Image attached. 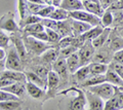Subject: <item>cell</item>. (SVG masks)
Returning a JSON list of instances; mask_svg holds the SVG:
<instances>
[{
    "label": "cell",
    "mask_w": 123,
    "mask_h": 110,
    "mask_svg": "<svg viewBox=\"0 0 123 110\" xmlns=\"http://www.w3.org/2000/svg\"><path fill=\"white\" fill-rule=\"evenodd\" d=\"M18 9L21 20H23V19H25L26 17H28L29 14H31L29 13V6H28V1H27V0H18Z\"/></svg>",
    "instance_id": "cell-36"
},
{
    "label": "cell",
    "mask_w": 123,
    "mask_h": 110,
    "mask_svg": "<svg viewBox=\"0 0 123 110\" xmlns=\"http://www.w3.org/2000/svg\"><path fill=\"white\" fill-rule=\"evenodd\" d=\"M0 78H9L11 80H14V81L27 82L25 73L24 72H21V71H13V70H7L6 69L0 74Z\"/></svg>",
    "instance_id": "cell-27"
},
{
    "label": "cell",
    "mask_w": 123,
    "mask_h": 110,
    "mask_svg": "<svg viewBox=\"0 0 123 110\" xmlns=\"http://www.w3.org/2000/svg\"><path fill=\"white\" fill-rule=\"evenodd\" d=\"M12 34L13 35L11 36V40H12V42H13V46L17 48V51L18 52V55H20L22 61L24 62V61H26L27 59H28L29 52H28V51H27V48L25 46L24 40H23L22 37L17 36L15 33H12Z\"/></svg>",
    "instance_id": "cell-17"
},
{
    "label": "cell",
    "mask_w": 123,
    "mask_h": 110,
    "mask_svg": "<svg viewBox=\"0 0 123 110\" xmlns=\"http://www.w3.org/2000/svg\"><path fill=\"white\" fill-rule=\"evenodd\" d=\"M45 4H39V3H32V2H28V6H29V13L31 14H37L39 13V11L43 8Z\"/></svg>",
    "instance_id": "cell-45"
},
{
    "label": "cell",
    "mask_w": 123,
    "mask_h": 110,
    "mask_svg": "<svg viewBox=\"0 0 123 110\" xmlns=\"http://www.w3.org/2000/svg\"><path fill=\"white\" fill-rule=\"evenodd\" d=\"M117 32H118V34H119V35L123 37V27H122V28H119V30H118Z\"/></svg>",
    "instance_id": "cell-57"
},
{
    "label": "cell",
    "mask_w": 123,
    "mask_h": 110,
    "mask_svg": "<svg viewBox=\"0 0 123 110\" xmlns=\"http://www.w3.org/2000/svg\"><path fill=\"white\" fill-rule=\"evenodd\" d=\"M113 17H114V23H113V27L118 28L121 25V23L123 21V9H117V10H112Z\"/></svg>",
    "instance_id": "cell-41"
},
{
    "label": "cell",
    "mask_w": 123,
    "mask_h": 110,
    "mask_svg": "<svg viewBox=\"0 0 123 110\" xmlns=\"http://www.w3.org/2000/svg\"><path fill=\"white\" fill-rule=\"evenodd\" d=\"M113 56H114V52L111 51L109 45L106 43L105 45H103L102 47H99L95 51L93 58H92V62L108 64V65H109L113 61Z\"/></svg>",
    "instance_id": "cell-8"
},
{
    "label": "cell",
    "mask_w": 123,
    "mask_h": 110,
    "mask_svg": "<svg viewBox=\"0 0 123 110\" xmlns=\"http://www.w3.org/2000/svg\"><path fill=\"white\" fill-rule=\"evenodd\" d=\"M5 67L7 70H13V71H21L24 70V64L21 59L20 55L13 45L9 46L8 51L6 52L5 58Z\"/></svg>",
    "instance_id": "cell-3"
},
{
    "label": "cell",
    "mask_w": 123,
    "mask_h": 110,
    "mask_svg": "<svg viewBox=\"0 0 123 110\" xmlns=\"http://www.w3.org/2000/svg\"><path fill=\"white\" fill-rule=\"evenodd\" d=\"M89 67V73L90 75H99V74H105L109 69V65L108 64H102L97 62H91L88 64Z\"/></svg>",
    "instance_id": "cell-29"
},
{
    "label": "cell",
    "mask_w": 123,
    "mask_h": 110,
    "mask_svg": "<svg viewBox=\"0 0 123 110\" xmlns=\"http://www.w3.org/2000/svg\"><path fill=\"white\" fill-rule=\"evenodd\" d=\"M111 28H105L104 29V31L99 34L98 36H97L94 39L91 40V43L93 45V47L95 50H98V48L102 47L103 45H105L107 43L108 39H109L110 37V34H111Z\"/></svg>",
    "instance_id": "cell-26"
},
{
    "label": "cell",
    "mask_w": 123,
    "mask_h": 110,
    "mask_svg": "<svg viewBox=\"0 0 123 110\" xmlns=\"http://www.w3.org/2000/svg\"><path fill=\"white\" fill-rule=\"evenodd\" d=\"M59 95L63 96L59 102L60 110H85L87 101L85 92L81 88L71 86L67 90L62 91Z\"/></svg>",
    "instance_id": "cell-1"
},
{
    "label": "cell",
    "mask_w": 123,
    "mask_h": 110,
    "mask_svg": "<svg viewBox=\"0 0 123 110\" xmlns=\"http://www.w3.org/2000/svg\"><path fill=\"white\" fill-rule=\"evenodd\" d=\"M24 73L26 75L27 81L32 82V83H34V84L38 85L39 88H41V89H43V90L46 91V89H47V82H46L44 79H42L40 76H38L35 72H33L32 70H29V71L24 72Z\"/></svg>",
    "instance_id": "cell-24"
},
{
    "label": "cell",
    "mask_w": 123,
    "mask_h": 110,
    "mask_svg": "<svg viewBox=\"0 0 123 110\" xmlns=\"http://www.w3.org/2000/svg\"><path fill=\"white\" fill-rule=\"evenodd\" d=\"M42 2L47 5H52V0H42Z\"/></svg>",
    "instance_id": "cell-56"
},
{
    "label": "cell",
    "mask_w": 123,
    "mask_h": 110,
    "mask_svg": "<svg viewBox=\"0 0 123 110\" xmlns=\"http://www.w3.org/2000/svg\"><path fill=\"white\" fill-rule=\"evenodd\" d=\"M79 48L76 47L75 45H70V46H67L65 48H62L60 50V58H63V59H67L69 56H71L72 54H74L78 51Z\"/></svg>",
    "instance_id": "cell-40"
},
{
    "label": "cell",
    "mask_w": 123,
    "mask_h": 110,
    "mask_svg": "<svg viewBox=\"0 0 123 110\" xmlns=\"http://www.w3.org/2000/svg\"><path fill=\"white\" fill-rule=\"evenodd\" d=\"M113 23H114V17L112 10L106 9L101 18V26L103 28H111L113 27Z\"/></svg>",
    "instance_id": "cell-32"
},
{
    "label": "cell",
    "mask_w": 123,
    "mask_h": 110,
    "mask_svg": "<svg viewBox=\"0 0 123 110\" xmlns=\"http://www.w3.org/2000/svg\"><path fill=\"white\" fill-rule=\"evenodd\" d=\"M45 31H46V33H47L48 43H50L52 45H56L57 46V43H59V41L62 38V37L60 36V34L53 29H45Z\"/></svg>",
    "instance_id": "cell-38"
},
{
    "label": "cell",
    "mask_w": 123,
    "mask_h": 110,
    "mask_svg": "<svg viewBox=\"0 0 123 110\" xmlns=\"http://www.w3.org/2000/svg\"><path fill=\"white\" fill-rule=\"evenodd\" d=\"M9 37L6 35V34L3 33V30L0 29V47L2 48H6L8 47L9 44Z\"/></svg>",
    "instance_id": "cell-47"
},
{
    "label": "cell",
    "mask_w": 123,
    "mask_h": 110,
    "mask_svg": "<svg viewBox=\"0 0 123 110\" xmlns=\"http://www.w3.org/2000/svg\"><path fill=\"white\" fill-rule=\"evenodd\" d=\"M53 70L59 74V76L62 80H67L69 77V74H71L68 69L66 59H63V58H59L53 63Z\"/></svg>",
    "instance_id": "cell-12"
},
{
    "label": "cell",
    "mask_w": 123,
    "mask_h": 110,
    "mask_svg": "<svg viewBox=\"0 0 123 110\" xmlns=\"http://www.w3.org/2000/svg\"><path fill=\"white\" fill-rule=\"evenodd\" d=\"M23 40H24L25 46L27 51L30 54H33L35 56H41L44 52H46L49 48H51L56 45H52L48 42H44V41H40L33 36H23Z\"/></svg>",
    "instance_id": "cell-2"
},
{
    "label": "cell",
    "mask_w": 123,
    "mask_h": 110,
    "mask_svg": "<svg viewBox=\"0 0 123 110\" xmlns=\"http://www.w3.org/2000/svg\"><path fill=\"white\" fill-rule=\"evenodd\" d=\"M69 17H70L71 19H73V20L87 23V24L91 25L92 27L101 25V18L95 16V14H92L90 13H88V11H86V10H83V9L69 13Z\"/></svg>",
    "instance_id": "cell-5"
},
{
    "label": "cell",
    "mask_w": 123,
    "mask_h": 110,
    "mask_svg": "<svg viewBox=\"0 0 123 110\" xmlns=\"http://www.w3.org/2000/svg\"><path fill=\"white\" fill-rule=\"evenodd\" d=\"M26 89H27V93H28L29 96L34 100H39V99H43L46 96L45 90L39 88L38 85L34 84L32 82L27 81L26 82Z\"/></svg>",
    "instance_id": "cell-15"
},
{
    "label": "cell",
    "mask_w": 123,
    "mask_h": 110,
    "mask_svg": "<svg viewBox=\"0 0 123 110\" xmlns=\"http://www.w3.org/2000/svg\"><path fill=\"white\" fill-rule=\"evenodd\" d=\"M123 109V92L119 88L115 95L109 100L105 101V109L104 110H120Z\"/></svg>",
    "instance_id": "cell-9"
},
{
    "label": "cell",
    "mask_w": 123,
    "mask_h": 110,
    "mask_svg": "<svg viewBox=\"0 0 123 110\" xmlns=\"http://www.w3.org/2000/svg\"><path fill=\"white\" fill-rule=\"evenodd\" d=\"M22 30H23V32H24V36H30V35H32V34L44 31L45 28L43 27V25H42L41 23H36V24L26 26V27L23 28Z\"/></svg>",
    "instance_id": "cell-33"
},
{
    "label": "cell",
    "mask_w": 123,
    "mask_h": 110,
    "mask_svg": "<svg viewBox=\"0 0 123 110\" xmlns=\"http://www.w3.org/2000/svg\"><path fill=\"white\" fill-rule=\"evenodd\" d=\"M28 2H32V3H39V4H44L42 2V0H27Z\"/></svg>",
    "instance_id": "cell-55"
},
{
    "label": "cell",
    "mask_w": 123,
    "mask_h": 110,
    "mask_svg": "<svg viewBox=\"0 0 123 110\" xmlns=\"http://www.w3.org/2000/svg\"><path fill=\"white\" fill-rule=\"evenodd\" d=\"M115 1H116V0H99V2H101V5L103 6L104 9H108Z\"/></svg>",
    "instance_id": "cell-51"
},
{
    "label": "cell",
    "mask_w": 123,
    "mask_h": 110,
    "mask_svg": "<svg viewBox=\"0 0 123 110\" xmlns=\"http://www.w3.org/2000/svg\"><path fill=\"white\" fill-rule=\"evenodd\" d=\"M106 82V76L105 74H99V75H90L85 81H83L81 84L79 85V88L81 89H86L89 86H93L99 84V83Z\"/></svg>",
    "instance_id": "cell-28"
},
{
    "label": "cell",
    "mask_w": 123,
    "mask_h": 110,
    "mask_svg": "<svg viewBox=\"0 0 123 110\" xmlns=\"http://www.w3.org/2000/svg\"><path fill=\"white\" fill-rule=\"evenodd\" d=\"M1 90L13 94V95H15V96H18V98L24 97L25 93L27 92L26 82H23V81H17V82H14V83H12V84L6 86V88H3Z\"/></svg>",
    "instance_id": "cell-20"
},
{
    "label": "cell",
    "mask_w": 123,
    "mask_h": 110,
    "mask_svg": "<svg viewBox=\"0 0 123 110\" xmlns=\"http://www.w3.org/2000/svg\"><path fill=\"white\" fill-rule=\"evenodd\" d=\"M66 63H67V66H68V69L70 71L71 75L73 73L79 69L81 67V63H80V58H79V55H78V51L74 54H72L71 56H69L68 58L66 59Z\"/></svg>",
    "instance_id": "cell-25"
},
{
    "label": "cell",
    "mask_w": 123,
    "mask_h": 110,
    "mask_svg": "<svg viewBox=\"0 0 123 110\" xmlns=\"http://www.w3.org/2000/svg\"><path fill=\"white\" fill-rule=\"evenodd\" d=\"M82 2H83L84 9L92 14H95V16L99 17V18H102V16L106 10L103 8V6L101 5V2L89 1V0H82Z\"/></svg>",
    "instance_id": "cell-14"
},
{
    "label": "cell",
    "mask_w": 123,
    "mask_h": 110,
    "mask_svg": "<svg viewBox=\"0 0 123 110\" xmlns=\"http://www.w3.org/2000/svg\"><path fill=\"white\" fill-rule=\"evenodd\" d=\"M14 82H17V81L11 80L9 78H0V90L3 89V88H6V86L12 84Z\"/></svg>",
    "instance_id": "cell-49"
},
{
    "label": "cell",
    "mask_w": 123,
    "mask_h": 110,
    "mask_svg": "<svg viewBox=\"0 0 123 110\" xmlns=\"http://www.w3.org/2000/svg\"><path fill=\"white\" fill-rule=\"evenodd\" d=\"M6 58V52L4 51V48L0 47V60H4Z\"/></svg>",
    "instance_id": "cell-53"
},
{
    "label": "cell",
    "mask_w": 123,
    "mask_h": 110,
    "mask_svg": "<svg viewBox=\"0 0 123 110\" xmlns=\"http://www.w3.org/2000/svg\"><path fill=\"white\" fill-rule=\"evenodd\" d=\"M86 110H90V109H89V108H88V109H86Z\"/></svg>",
    "instance_id": "cell-60"
},
{
    "label": "cell",
    "mask_w": 123,
    "mask_h": 110,
    "mask_svg": "<svg viewBox=\"0 0 123 110\" xmlns=\"http://www.w3.org/2000/svg\"><path fill=\"white\" fill-rule=\"evenodd\" d=\"M42 20V18H40L37 14H29L28 17H26L23 20H20V27L21 29L25 28L26 26L32 25V24H36V23H40Z\"/></svg>",
    "instance_id": "cell-35"
},
{
    "label": "cell",
    "mask_w": 123,
    "mask_h": 110,
    "mask_svg": "<svg viewBox=\"0 0 123 110\" xmlns=\"http://www.w3.org/2000/svg\"><path fill=\"white\" fill-rule=\"evenodd\" d=\"M0 110H27L24 108L22 101L0 102Z\"/></svg>",
    "instance_id": "cell-30"
},
{
    "label": "cell",
    "mask_w": 123,
    "mask_h": 110,
    "mask_svg": "<svg viewBox=\"0 0 123 110\" xmlns=\"http://www.w3.org/2000/svg\"><path fill=\"white\" fill-rule=\"evenodd\" d=\"M6 69L5 67V59L4 60H0V74Z\"/></svg>",
    "instance_id": "cell-52"
},
{
    "label": "cell",
    "mask_w": 123,
    "mask_h": 110,
    "mask_svg": "<svg viewBox=\"0 0 123 110\" xmlns=\"http://www.w3.org/2000/svg\"><path fill=\"white\" fill-rule=\"evenodd\" d=\"M61 2H62V0H52V5L55 7H59Z\"/></svg>",
    "instance_id": "cell-54"
},
{
    "label": "cell",
    "mask_w": 123,
    "mask_h": 110,
    "mask_svg": "<svg viewBox=\"0 0 123 110\" xmlns=\"http://www.w3.org/2000/svg\"><path fill=\"white\" fill-rule=\"evenodd\" d=\"M56 32L60 34V36L63 37L66 36H73V30H72V19L69 18L65 21L57 22Z\"/></svg>",
    "instance_id": "cell-16"
},
{
    "label": "cell",
    "mask_w": 123,
    "mask_h": 110,
    "mask_svg": "<svg viewBox=\"0 0 123 110\" xmlns=\"http://www.w3.org/2000/svg\"><path fill=\"white\" fill-rule=\"evenodd\" d=\"M89 1H95V2H99V0H89Z\"/></svg>",
    "instance_id": "cell-59"
},
{
    "label": "cell",
    "mask_w": 123,
    "mask_h": 110,
    "mask_svg": "<svg viewBox=\"0 0 123 110\" xmlns=\"http://www.w3.org/2000/svg\"><path fill=\"white\" fill-rule=\"evenodd\" d=\"M117 89H118L117 86H115V85L111 84V83L106 81V82L99 83V84H97V85L86 88L85 90H88L89 92L98 95V96L101 97L104 101H107V100H109L110 98H112L114 96Z\"/></svg>",
    "instance_id": "cell-4"
},
{
    "label": "cell",
    "mask_w": 123,
    "mask_h": 110,
    "mask_svg": "<svg viewBox=\"0 0 123 110\" xmlns=\"http://www.w3.org/2000/svg\"><path fill=\"white\" fill-rule=\"evenodd\" d=\"M73 42H74V36H66L61 38V40L57 43V47L62 50V48H65L67 46H70V45H73Z\"/></svg>",
    "instance_id": "cell-42"
},
{
    "label": "cell",
    "mask_w": 123,
    "mask_h": 110,
    "mask_svg": "<svg viewBox=\"0 0 123 110\" xmlns=\"http://www.w3.org/2000/svg\"><path fill=\"white\" fill-rule=\"evenodd\" d=\"M113 61H116V62H119V63H123V48L116 52H114Z\"/></svg>",
    "instance_id": "cell-50"
},
{
    "label": "cell",
    "mask_w": 123,
    "mask_h": 110,
    "mask_svg": "<svg viewBox=\"0 0 123 110\" xmlns=\"http://www.w3.org/2000/svg\"><path fill=\"white\" fill-rule=\"evenodd\" d=\"M49 18L56 21V22H60V21L67 20V19H69L70 17H69V11H67L66 9H64V8H62V7L59 6V7H55Z\"/></svg>",
    "instance_id": "cell-31"
},
{
    "label": "cell",
    "mask_w": 123,
    "mask_h": 110,
    "mask_svg": "<svg viewBox=\"0 0 123 110\" xmlns=\"http://www.w3.org/2000/svg\"><path fill=\"white\" fill-rule=\"evenodd\" d=\"M47 95L48 96H53V92L57 90L61 83V78L59 74L56 73L55 70H50L47 76Z\"/></svg>",
    "instance_id": "cell-13"
},
{
    "label": "cell",
    "mask_w": 123,
    "mask_h": 110,
    "mask_svg": "<svg viewBox=\"0 0 123 110\" xmlns=\"http://www.w3.org/2000/svg\"><path fill=\"white\" fill-rule=\"evenodd\" d=\"M90 76V73H89V67L88 65L86 66H81L77 70L75 73L72 74V79L75 83L78 84V86L81 84L83 81H85L86 79Z\"/></svg>",
    "instance_id": "cell-19"
},
{
    "label": "cell",
    "mask_w": 123,
    "mask_h": 110,
    "mask_svg": "<svg viewBox=\"0 0 123 110\" xmlns=\"http://www.w3.org/2000/svg\"><path fill=\"white\" fill-rule=\"evenodd\" d=\"M95 51L97 50L93 47V45H92L90 40H86L85 42H84V44L78 51L81 66H86L92 62V58H93Z\"/></svg>",
    "instance_id": "cell-7"
},
{
    "label": "cell",
    "mask_w": 123,
    "mask_h": 110,
    "mask_svg": "<svg viewBox=\"0 0 123 110\" xmlns=\"http://www.w3.org/2000/svg\"><path fill=\"white\" fill-rule=\"evenodd\" d=\"M107 44L109 45V47L113 52H116L123 48V37L119 35L117 31L112 30L109 39L107 41Z\"/></svg>",
    "instance_id": "cell-11"
},
{
    "label": "cell",
    "mask_w": 123,
    "mask_h": 110,
    "mask_svg": "<svg viewBox=\"0 0 123 110\" xmlns=\"http://www.w3.org/2000/svg\"><path fill=\"white\" fill-rule=\"evenodd\" d=\"M91 28H92V26L87 24V23H84L81 21H76L72 19V30H73V36L74 37L82 35V34L87 32Z\"/></svg>",
    "instance_id": "cell-22"
},
{
    "label": "cell",
    "mask_w": 123,
    "mask_h": 110,
    "mask_svg": "<svg viewBox=\"0 0 123 110\" xmlns=\"http://www.w3.org/2000/svg\"><path fill=\"white\" fill-rule=\"evenodd\" d=\"M6 101H21V98L11 94L6 91L0 90V102H6Z\"/></svg>",
    "instance_id": "cell-39"
},
{
    "label": "cell",
    "mask_w": 123,
    "mask_h": 110,
    "mask_svg": "<svg viewBox=\"0 0 123 110\" xmlns=\"http://www.w3.org/2000/svg\"><path fill=\"white\" fill-rule=\"evenodd\" d=\"M41 61L43 64H52L60 58V48L57 46H53L51 48H49L46 52H44L43 54L40 56Z\"/></svg>",
    "instance_id": "cell-18"
},
{
    "label": "cell",
    "mask_w": 123,
    "mask_h": 110,
    "mask_svg": "<svg viewBox=\"0 0 123 110\" xmlns=\"http://www.w3.org/2000/svg\"><path fill=\"white\" fill-rule=\"evenodd\" d=\"M41 24L43 25V27L45 29H53L56 31V27H57V22L52 20L50 18H45V19H42L41 20Z\"/></svg>",
    "instance_id": "cell-43"
},
{
    "label": "cell",
    "mask_w": 123,
    "mask_h": 110,
    "mask_svg": "<svg viewBox=\"0 0 123 110\" xmlns=\"http://www.w3.org/2000/svg\"><path fill=\"white\" fill-rule=\"evenodd\" d=\"M106 76V81L111 83L117 88H120V86H123V78H121V76L119 75L116 71H114L112 68L109 67L108 71L105 73Z\"/></svg>",
    "instance_id": "cell-23"
},
{
    "label": "cell",
    "mask_w": 123,
    "mask_h": 110,
    "mask_svg": "<svg viewBox=\"0 0 123 110\" xmlns=\"http://www.w3.org/2000/svg\"><path fill=\"white\" fill-rule=\"evenodd\" d=\"M55 6H53V5H47V4H45L43 8H42L39 11L38 16H39L40 18H42V19L49 18V17H50V14L52 13V11L55 10Z\"/></svg>",
    "instance_id": "cell-44"
},
{
    "label": "cell",
    "mask_w": 123,
    "mask_h": 110,
    "mask_svg": "<svg viewBox=\"0 0 123 110\" xmlns=\"http://www.w3.org/2000/svg\"><path fill=\"white\" fill-rule=\"evenodd\" d=\"M31 70H32L33 72H35L38 76H40L42 79H44L45 81H47V76H48V73H49L50 70H48L44 65L33 66L32 68H31Z\"/></svg>",
    "instance_id": "cell-37"
},
{
    "label": "cell",
    "mask_w": 123,
    "mask_h": 110,
    "mask_svg": "<svg viewBox=\"0 0 123 110\" xmlns=\"http://www.w3.org/2000/svg\"><path fill=\"white\" fill-rule=\"evenodd\" d=\"M85 92L86 101L90 110H104L105 109V101L98 95L89 92L88 90H84Z\"/></svg>",
    "instance_id": "cell-10"
},
{
    "label": "cell",
    "mask_w": 123,
    "mask_h": 110,
    "mask_svg": "<svg viewBox=\"0 0 123 110\" xmlns=\"http://www.w3.org/2000/svg\"><path fill=\"white\" fill-rule=\"evenodd\" d=\"M122 1H123V0H122Z\"/></svg>",
    "instance_id": "cell-62"
},
{
    "label": "cell",
    "mask_w": 123,
    "mask_h": 110,
    "mask_svg": "<svg viewBox=\"0 0 123 110\" xmlns=\"http://www.w3.org/2000/svg\"><path fill=\"white\" fill-rule=\"evenodd\" d=\"M104 29L105 28H103L101 25L99 26H94V27H92L90 30H88L87 32H85L84 34H82V37H83V39L84 40H92V39H94L97 36H98L99 34H101L103 31H104Z\"/></svg>",
    "instance_id": "cell-34"
},
{
    "label": "cell",
    "mask_w": 123,
    "mask_h": 110,
    "mask_svg": "<svg viewBox=\"0 0 123 110\" xmlns=\"http://www.w3.org/2000/svg\"><path fill=\"white\" fill-rule=\"evenodd\" d=\"M109 67L112 68L114 71H116L117 73L121 76V78H123V63H119V62H116V61H112V62L109 64Z\"/></svg>",
    "instance_id": "cell-46"
},
{
    "label": "cell",
    "mask_w": 123,
    "mask_h": 110,
    "mask_svg": "<svg viewBox=\"0 0 123 110\" xmlns=\"http://www.w3.org/2000/svg\"><path fill=\"white\" fill-rule=\"evenodd\" d=\"M60 7L66 9L69 13L84 9L82 0H62Z\"/></svg>",
    "instance_id": "cell-21"
},
{
    "label": "cell",
    "mask_w": 123,
    "mask_h": 110,
    "mask_svg": "<svg viewBox=\"0 0 123 110\" xmlns=\"http://www.w3.org/2000/svg\"><path fill=\"white\" fill-rule=\"evenodd\" d=\"M119 90H120L121 92H123V86H120V88H119Z\"/></svg>",
    "instance_id": "cell-58"
},
{
    "label": "cell",
    "mask_w": 123,
    "mask_h": 110,
    "mask_svg": "<svg viewBox=\"0 0 123 110\" xmlns=\"http://www.w3.org/2000/svg\"><path fill=\"white\" fill-rule=\"evenodd\" d=\"M120 110H123V109H120Z\"/></svg>",
    "instance_id": "cell-61"
},
{
    "label": "cell",
    "mask_w": 123,
    "mask_h": 110,
    "mask_svg": "<svg viewBox=\"0 0 123 110\" xmlns=\"http://www.w3.org/2000/svg\"><path fill=\"white\" fill-rule=\"evenodd\" d=\"M0 29L3 31L11 32V33H18L21 31L20 25H18L14 21V13L8 11V13H4L0 18Z\"/></svg>",
    "instance_id": "cell-6"
},
{
    "label": "cell",
    "mask_w": 123,
    "mask_h": 110,
    "mask_svg": "<svg viewBox=\"0 0 123 110\" xmlns=\"http://www.w3.org/2000/svg\"><path fill=\"white\" fill-rule=\"evenodd\" d=\"M30 36H33L34 38H36L40 41H44V42H48V37H47V33L44 30V31H41V32H38L35 34H32Z\"/></svg>",
    "instance_id": "cell-48"
}]
</instances>
